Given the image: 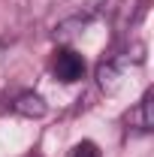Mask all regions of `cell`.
<instances>
[{"mask_svg":"<svg viewBox=\"0 0 154 157\" xmlns=\"http://www.w3.org/2000/svg\"><path fill=\"white\" fill-rule=\"evenodd\" d=\"M12 109H15L18 115H24V118H42L45 115V103H42V97H37V94H21V97L12 103Z\"/></svg>","mask_w":154,"mask_h":157,"instance_id":"277c9868","label":"cell"},{"mask_svg":"<svg viewBox=\"0 0 154 157\" xmlns=\"http://www.w3.org/2000/svg\"><path fill=\"white\" fill-rule=\"evenodd\" d=\"M127 124H130L133 130H142V133H145V130H151V94H145V97L130 109Z\"/></svg>","mask_w":154,"mask_h":157,"instance_id":"3957f363","label":"cell"},{"mask_svg":"<svg viewBox=\"0 0 154 157\" xmlns=\"http://www.w3.org/2000/svg\"><path fill=\"white\" fill-rule=\"evenodd\" d=\"M70 157H100V148H97L94 142H79V145H73V151H70Z\"/></svg>","mask_w":154,"mask_h":157,"instance_id":"5b68a950","label":"cell"},{"mask_svg":"<svg viewBox=\"0 0 154 157\" xmlns=\"http://www.w3.org/2000/svg\"><path fill=\"white\" fill-rule=\"evenodd\" d=\"M97 78H100V88L103 91H118L121 88V78H124V60H103L97 67Z\"/></svg>","mask_w":154,"mask_h":157,"instance_id":"7a4b0ae2","label":"cell"},{"mask_svg":"<svg viewBox=\"0 0 154 157\" xmlns=\"http://www.w3.org/2000/svg\"><path fill=\"white\" fill-rule=\"evenodd\" d=\"M52 73H55L58 82L73 85V82H79L85 76V58L79 52H73V48H58L55 58H52Z\"/></svg>","mask_w":154,"mask_h":157,"instance_id":"6da1fadb","label":"cell"}]
</instances>
